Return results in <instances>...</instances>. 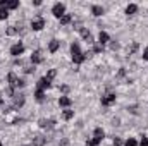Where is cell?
Masks as SVG:
<instances>
[{"label": "cell", "mask_w": 148, "mask_h": 146, "mask_svg": "<svg viewBox=\"0 0 148 146\" xmlns=\"http://www.w3.org/2000/svg\"><path fill=\"white\" fill-rule=\"evenodd\" d=\"M93 52H95V53L103 52V45H100V43H98V45H95V46H93Z\"/></svg>", "instance_id": "484cf974"}, {"label": "cell", "mask_w": 148, "mask_h": 146, "mask_svg": "<svg viewBox=\"0 0 148 146\" xmlns=\"http://www.w3.org/2000/svg\"><path fill=\"white\" fill-rule=\"evenodd\" d=\"M103 136H105V134H103V129L97 127V129H95V138H102V139H103Z\"/></svg>", "instance_id": "603a6c76"}, {"label": "cell", "mask_w": 148, "mask_h": 146, "mask_svg": "<svg viewBox=\"0 0 148 146\" xmlns=\"http://www.w3.org/2000/svg\"><path fill=\"white\" fill-rule=\"evenodd\" d=\"M71 53H73V62L74 64H81V62L86 59V53H83V52L79 50V43H76V41L71 45Z\"/></svg>", "instance_id": "6da1fadb"}, {"label": "cell", "mask_w": 148, "mask_h": 146, "mask_svg": "<svg viewBox=\"0 0 148 146\" xmlns=\"http://www.w3.org/2000/svg\"><path fill=\"white\" fill-rule=\"evenodd\" d=\"M7 35L9 36H14V35H17V29L14 26H10V28H7Z\"/></svg>", "instance_id": "d4e9b609"}, {"label": "cell", "mask_w": 148, "mask_h": 146, "mask_svg": "<svg viewBox=\"0 0 148 146\" xmlns=\"http://www.w3.org/2000/svg\"><path fill=\"white\" fill-rule=\"evenodd\" d=\"M62 117H64L66 120H69V119H73V117H74V112H73V110H64Z\"/></svg>", "instance_id": "44dd1931"}, {"label": "cell", "mask_w": 148, "mask_h": 146, "mask_svg": "<svg viewBox=\"0 0 148 146\" xmlns=\"http://www.w3.org/2000/svg\"><path fill=\"white\" fill-rule=\"evenodd\" d=\"M109 40H110V38H109V33H107V31H100V35H98V43H100V45H105Z\"/></svg>", "instance_id": "4fadbf2b"}, {"label": "cell", "mask_w": 148, "mask_h": 146, "mask_svg": "<svg viewBox=\"0 0 148 146\" xmlns=\"http://www.w3.org/2000/svg\"><path fill=\"white\" fill-rule=\"evenodd\" d=\"M45 143H47V138H43V136H36L33 139V146H43Z\"/></svg>", "instance_id": "9a60e30c"}, {"label": "cell", "mask_w": 148, "mask_h": 146, "mask_svg": "<svg viewBox=\"0 0 148 146\" xmlns=\"http://www.w3.org/2000/svg\"><path fill=\"white\" fill-rule=\"evenodd\" d=\"M52 14H53L55 17H59V19H60V17L66 14V5H64V3H60V2H57V3L52 7Z\"/></svg>", "instance_id": "3957f363"}, {"label": "cell", "mask_w": 148, "mask_h": 146, "mask_svg": "<svg viewBox=\"0 0 148 146\" xmlns=\"http://www.w3.org/2000/svg\"><path fill=\"white\" fill-rule=\"evenodd\" d=\"M24 105V96L23 95H16L14 96V108H21Z\"/></svg>", "instance_id": "9c48e42d"}, {"label": "cell", "mask_w": 148, "mask_h": 146, "mask_svg": "<svg viewBox=\"0 0 148 146\" xmlns=\"http://www.w3.org/2000/svg\"><path fill=\"white\" fill-rule=\"evenodd\" d=\"M140 146H148V138H143L141 143H140Z\"/></svg>", "instance_id": "4dcf8cb0"}, {"label": "cell", "mask_w": 148, "mask_h": 146, "mask_svg": "<svg viewBox=\"0 0 148 146\" xmlns=\"http://www.w3.org/2000/svg\"><path fill=\"white\" fill-rule=\"evenodd\" d=\"M9 17V9L7 7H0V19L3 21V19H7Z\"/></svg>", "instance_id": "ac0fdd59"}, {"label": "cell", "mask_w": 148, "mask_h": 146, "mask_svg": "<svg viewBox=\"0 0 148 146\" xmlns=\"http://www.w3.org/2000/svg\"><path fill=\"white\" fill-rule=\"evenodd\" d=\"M79 33H81V36L84 38L88 43H91V41H93V38H91V33H90L86 28H79Z\"/></svg>", "instance_id": "30bf717a"}, {"label": "cell", "mask_w": 148, "mask_h": 146, "mask_svg": "<svg viewBox=\"0 0 148 146\" xmlns=\"http://www.w3.org/2000/svg\"><path fill=\"white\" fill-rule=\"evenodd\" d=\"M5 95H7V96H10V98H14V96H16L12 88H7V89H5Z\"/></svg>", "instance_id": "4316f807"}, {"label": "cell", "mask_w": 148, "mask_h": 146, "mask_svg": "<svg viewBox=\"0 0 148 146\" xmlns=\"http://www.w3.org/2000/svg\"><path fill=\"white\" fill-rule=\"evenodd\" d=\"M71 103H73V100L69 96H60L59 98V105L60 107H71Z\"/></svg>", "instance_id": "7c38bea8"}, {"label": "cell", "mask_w": 148, "mask_h": 146, "mask_svg": "<svg viewBox=\"0 0 148 146\" xmlns=\"http://www.w3.org/2000/svg\"><path fill=\"white\" fill-rule=\"evenodd\" d=\"M55 76H57V71H55V69H50V71H48V74H47L45 77H47L48 81H52V79H53Z\"/></svg>", "instance_id": "7402d4cb"}, {"label": "cell", "mask_w": 148, "mask_h": 146, "mask_svg": "<svg viewBox=\"0 0 148 146\" xmlns=\"http://www.w3.org/2000/svg\"><path fill=\"white\" fill-rule=\"evenodd\" d=\"M35 98H36V102H43V100H45V95H43V91L36 89V91H35Z\"/></svg>", "instance_id": "ffe728a7"}, {"label": "cell", "mask_w": 148, "mask_h": 146, "mask_svg": "<svg viewBox=\"0 0 148 146\" xmlns=\"http://www.w3.org/2000/svg\"><path fill=\"white\" fill-rule=\"evenodd\" d=\"M138 50V43H133V46H131V53H134Z\"/></svg>", "instance_id": "1f68e13d"}, {"label": "cell", "mask_w": 148, "mask_h": 146, "mask_svg": "<svg viewBox=\"0 0 148 146\" xmlns=\"http://www.w3.org/2000/svg\"><path fill=\"white\" fill-rule=\"evenodd\" d=\"M71 21H73V17H71V14H64V16L60 17V24H64V26H66V24H69Z\"/></svg>", "instance_id": "e0dca14e"}, {"label": "cell", "mask_w": 148, "mask_h": 146, "mask_svg": "<svg viewBox=\"0 0 148 146\" xmlns=\"http://www.w3.org/2000/svg\"><path fill=\"white\" fill-rule=\"evenodd\" d=\"M23 52H24V45L23 43H16V45L10 46V55H14V57L23 55Z\"/></svg>", "instance_id": "277c9868"}, {"label": "cell", "mask_w": 148, "mask_h": 146, "mask_svg": "<svg viewBox=\"0 0 148 146\" xmlns=\"http://www.w3.org/2000/svg\"><path fill=\"white\" fill-rule=\"evenodd\" d=\"M136 10H138V5H136V3H129V5L126 7V14H127V16L136 14Z\"/></svg>", "instance_id": "5bb4252c"}, {"label": "cell", "mask_w": 148, "mask_h": 146, "mask_svg": "<svg viewBox=\"0 0 148 146\" xmlns=\"http://www.w3.org/2000/svg\"><path fill=\"white\" fill-rule=\"evenodd\" d=\"M114 146H122V139L121 138H114V143H112Z\"/></svg>", "instance_id": "83f0119b"}, {"label": "cell", "mask_w": 148, "mask_h": 146, "mask_svg": "<svg viewBox=\"0 0 148 146\" xmlns=\"http://www.w3.org/2000/svg\"><path fill=\"white\" fill-rule=\"evenodd\" d=\"M48 86H50V81H48L47 77H41V79L36 83V89H40V91H43V89L48 88Z\"/></svg>", "instance_id": "52a82bcc"}, {"label": "cell", "mask_w": 148, "mask_h": 146, "mask_svg": "<svg viewBox=\"0 0 148 146\" xmlns=\"http://www.w3.org/2000/svg\"><path fill=\"white\" fill-rule=\"evenodd\" d=\"M143 59H145V60H148V48L143 52Z\"/></svg>", "instance_id": "d6a6232c"}, {"label": "cell", "mask_w": 148, "mask_h": 146, "mask_svg": "<svg viewBox=\"0 0 148 146\" xmlns=\"http://www.w3.org/2000/svg\"><path fill=\"white\" fill-rule=\"evenodd\" d=\"M124 146H138V143H136V139H134V138H129V139L124 143Z\"/></svg>", "instance_id": "cb8c5ba5"}, {"label": "cell", "mask_w": 148, "mask_h": 146, "mask_svg": "<svg viewBox=\"0 0 148 146\" xmlns=\"http://www.w3.org/2000/svg\"><path fill=\"white\" fill-rule=\"evenodd\" d=\"M19 7V2L17 0H9L7 2V9H17Z\"/></svg>", "instance_id": "d6986e66"}, {"label": "cell", "mask_w": 148, "mask_h": 146, "mask_svg": "<svg viewBox=\"0 0 148 146\" xmlns=\"http://www.w3.org/2000/svg\"><path fill=\"white\" fill-rule=\"evenodd\" d=\"M41 62H43V55H41L38 50L36 52H33V55H31V64L36 65V64H41Z\"/></svg>", "instance_id": "8992f818"}, {"label": "cell", "mask_w": 148, "mask_h": 146, "mask_svg": "<svg viewBox=\"0 0 148 146\" xmlns=\"http://www.w3.org/2000/svg\"><path fill=\"white\" fill-rule=\"evenodd\" d=\"M91 14L93 16H102L103 14V7L102 5H93L91 7Z\"/></svg>", "instance_id": "2e32d148"}, {"label": "cell", "mask_w": 148, "mask_h": 146, "mask_svg": "<svg viewBox=\"0 0 148 146\" xmlns=\"http://www.w3.org/2000/svg\"><path fill=\"white\" fill-rule=\"evenodd\" d=\"M31 28H33L35 31H40V29H43V28H45V21H43V19H35V21L31 23Z\"/></svg>", "instance_id": "ba28073f"}, {"label": "cell", "mask_w": 148, "mask_h": 146, "mask_svg": "<svg viewBox=\"0 0 148 146\" xmlns=\"http://www.w3.org/2000/svg\"><path fill=\"white\" fill-rule=\"evenodd\" d=\"M7 81H9V88H12V89H16V88H23V86H24V81L19 79L14 72H9Z\"/></svg>", "instance_id": "7a4b0ae2"}, {"label": "cell", "mask_w": 148, "mask_h": 146, "mask_svg": "<svg viewBox=\"0 0 148 146\" xmlns=\"http://www.w3.org/2000/svg\"><path fill=\"white\" fill-rule=\"evenodd\" d=\"M24 72H28V74L35 72V67H24Z\"/></svg>", "instance_id": "f1b7e54d"}, {"label": "cell", "mask_w": 148, "mask_h": 146, "mask_svg": "<svg viewBox=\"0 0 148 146\" xmlns=\"http://www.w3.org/2000/svg\"><path fill=\"white\" fill-rule=\"evenodd\" d=\"M0 146H2V143H0Z\"/></svg>", "instance_id": "d590c367"}, {"label": "cell", "mask_w": 148, "mask_h": 146, "mask_svg": "<svg viewBox=\"0 0 148 146\" xmlns=\"http://www.w3.org/2000/svg\"><path fill=\"white\" fill-rule=\"evenodd\" d=\"M60 146H67V139H64V141L60 143Z\"/></svg>", "instance_id": "836d02e7"}, {"label": "cell", "mask_w": 148, "mask_h": 146, "mask_svg": "<svg viewBox=\"0 0 148 146\" xmlns=\"http://www.w3.org/2000/svg\"><path fill=\"white\" fill-rule=\"evenodd\" d=\"M110 48H112V50H119V43H115V41L110 43Z\"/></svg>", "instance_id": "f546056e"}, {"label": "cell", "mask_w": 148, "mask_h": 146, "mask_svg": "<svg viewBox=\"0 0 148 146\" xmlns=\"http://www.w3.org/2000/svg\"><path fill=\"white\" fill-rule=\"evenodd\" d=\"M59 46H60V41H59V40H52V41L48 43V50H50L52 53H55V52L59 50Z\"/></svg>", "instance_id": "8fae6325"}, {"label": "cell", "mask_w": 148, "mask_h": 146, "mask_svg": "<svg viewBox=\"0 0 148 146\" xmlns=\"http://www.w3.org/2000/svg\"><path fill=\"white\" fill-rule=\"evenodd\" d=\"M114 102H115V95H112V93L110 95H105V96L102 98V105H103V107H109Z\"/></svg>", "instance_id": "5b68a950"}, {"label": "cell", "mask_w": 148, "mask_h": 146, "mask_svg": "<svg viewBox=\"0 0 148 146\" xmlns=\"http://www.w3.org/2000/svg\"><path fill=\"white\" fill-rule=\"evenodd\" d=\"M2 105H3V96L0 95V107H2Z\"/></svg>", "instance_id": "e575fe53"}]
</instances>
